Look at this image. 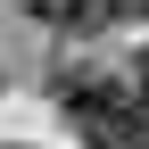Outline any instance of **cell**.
<instances>
[{"mask_svg": "<svg viewBox=\"0 0 149 149\" xmlns=\"http://www.w3.org/2000/svg\"><path fill=\"white\" fill-rule=\"evenodd\" d=\"M141 116H149V66H141Z\"/></svg>", "mask_w": 149, "mask_h": 149, "instance_id": "5b68a950", "label": "cell"}, {"mask_svg": "<svg viewBox=\"0 0 149 149\" xmlns=\"http://www.w3.org/2000/svg\"><path fill=\"white\" fill-rule=\"evenodd\" d=\"M108 8H116V17H149V0H108Z\"/></svg>", "mask_w": 149, "mask_h": 149, "instance_id": "3957f363", "label": "cell"}, {"mask_svg": "<svg viewBox=\"0 0 149 149\" xmlns=\"http://www.w3.org/2000/svg\"><path fill=\"white\" fill-rule=\"evenodd\" d=\"M25 8H33V17H58V8H66V0H25Z\"/></svg>", "mask_w": 149, "mask_h": 149, "instance_id": "277c9868", "label": "cell"}, {"mask_svg": "<svg viewBox=\"0 0 149 149\" xmlns=\"http://www.w3.org/2000/svg\"><path fill=\"white\" fill-rule=\"evenodd\" d=\"M66 124L83 133V149H149L141 91L124 83H66Z\"/></svg>", "mask_w": 149, "mask_h": 149, "instance_id": "6da1fadb", "label": "cell"}, {"mask_svg": "<svg viewBox=\"0 0 149 149\" xmlns=\"http://www.w3.org/2000/svg\"><path fill=\"white\" fill-rule=\"evenodd\" d=\"M58 25L83 42V33H108V25H116V8H108V0H66V8H58Z\"/></svg>", "mask_w": 149, "mask_h": 149, "instance_id": "7a4b0ae2", "label": "cell"}]
</instances>
